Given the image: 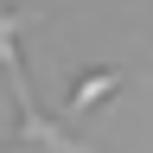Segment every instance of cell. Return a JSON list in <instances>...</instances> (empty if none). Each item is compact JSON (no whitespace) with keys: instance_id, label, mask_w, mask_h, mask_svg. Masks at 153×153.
<instances>
[{"instance_id":"obj_2","label":"cell","mask_w":153,"mask_h":153,"mask_svg":"<svg viewBox=\"0 0 153 153\" xmlns=\"http://www.w3.org/2000/svg\"><path fill=\"white\" fill-rule=\"evenodd\" d=\"M32 26V13H0V76H7V89H26V57H19V32Z\"/></svg>"},{"instance_id":"obj_1","label":"cell","mask_w":153,"mask_h":153,"mask_svg":"<svg viewBox=\"0 0 153 153\" xmlns=\"http://www.w3.org/2000/svg\"><path fill=\"white\" fill-rule=\"evenodd\" d=\"M13 108H19V128H13L19 153H96L89 140H76V134H64L57 121H45L38 102H32V89H13Z\"/></svg>"},{"instance_id":"obj_3","label":"cell","mask_w":153,"mask_h":153,"mask_svg":"<svg viewBox=\"0 0 153 153\" xmlns=\"http://www.w3.org/2000/svg\"><path fill=\"white\" fill-rule=\"evenodd\" d=\"M115 89H121V70H83V76L64 89V108L83 115V108H96V102H108Z\"/></svg>"}]
</instances>
